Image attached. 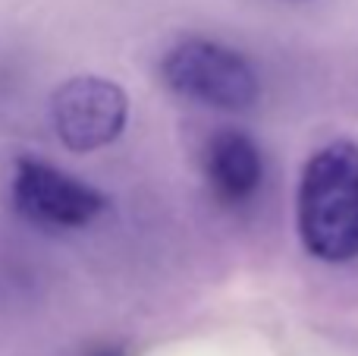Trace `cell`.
Returning <instances> with one entry per match:
<instances>
[{"instance_id": "8992f818", "label": "cell", "mask_w": 358, "mask_h": 356, "mask_svg": "<svg viewBox=\"0 0 358 356\" xmlns=\"http://www.w3.org/2000/svg\"><path fill=\"white\" fill-rule=\"evenodd\" d=\"M92 356H123L120 350H98V353H92Z\"/></svg>"}, {"instance_id": "52a82bcc", "label": "cell", "mask_w": 358, "mask_h": 356, "mask_svg": "<svg viewBox=\"0 0 358 356\" xmlns=\"http://www.w3.org/2000/svg\"><path fill=\"white\" fill-rule=\"evenodd\" d=\"M286 4H305V0H286Z\"/></svg>"}, {"instance_id": "7a4b0ae2", "label": "cell", "mask_w": 358, "mask_h": 356, "mask_svg": "<svg viewBox=\"0 0 358 356\" xmlns=\"http://www.w3.org/2000/svg\"><path fill=\"white\" fill-rule=\"evenodd\" d=\"M161 76L170 92L217 111H248L261 98V79L245 54L214 38H182L164 54Z\"/></svg>"}, {"instance_id": "277c9868", "label": "cell", "mask_w": 358, "mask_h": 356, "mask_svg": "<svg viewBox=\"0 0 358 356\" xmlns=\"http://www.w3.org/2000/svg\"><path fill=\"white\" fill-rule=\"evenodd\" d=\"M13 205L44 231H79L101 218L107 196L48 161L19 158L13 167Z\"/></svg>"}, {"instance_id": "6da1fadb", "label": "cell", "mask_w": 358, "mask_h": 356, "mask_svg": "<svg viewBox=\"0 0 358 356\" xmlns=\"http://www.w3.org/2000/svg\"><path fill=\"white\" fill-rule=\"evenodd\" d=\"M296 227L308 256L330 265L358 259V145L336 139L305 161Z\"/></svg>"}, {"instance_id": "5b68a950", "label": "cell", "mask_w": 358, "mask_h": 356, "mask_svg": "<svg viewBox=\"0 0 358 356\" xmlns=\"http://www.w3.org/2000/svg\"><path fill=\"white\" fill-rule=\"evenodd\" d=\"M204 177L217 202L223 205H245L255 199L264 180V158L252 136L242 130H217L204 145Z\"/></svg>"}, {"instance_id": "3957f363", "label": "cell", "mask_w": 358, "mask_h": 356, "mask_svg": "<svg viewBox=\"0 0 358 356\" xmlns=\"http://www.w3.org/2000/svg\"><path fill=\"white\" fill-rule=\"evenodd\" d=\"M129 120V95L104 76L82 73L50 95V123L63 149L85 155L117 142Z\"/></svg>"}]
</instances>
